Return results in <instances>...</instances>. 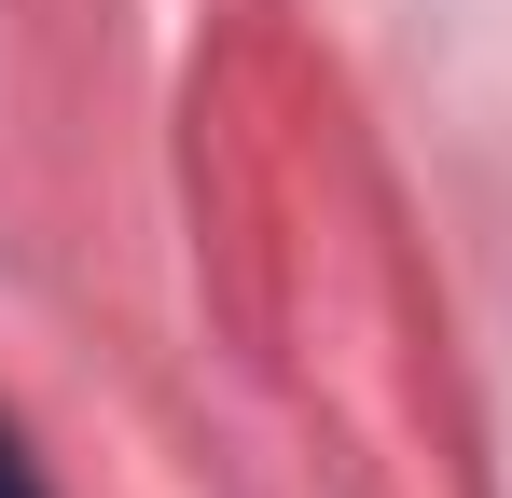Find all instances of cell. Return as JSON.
I'll use <instances>...</instances> for the list:
<instances>
[{
    "label": "cell",
    "instance_id": "6da1fadb",
    "mask_svg": "<svg viewBox=\"0 0 512 498\" xmlns=\"http://www.w3.org/2000/svg\"><path fill=\"white\" fill-rule=\"evenodd\" d=\"M0 498H56V485H42V457H28V429H14V402H0Z\"/></svg>",
    "mask_w": 512,
    "mask_h": 498
}]
</instances>
